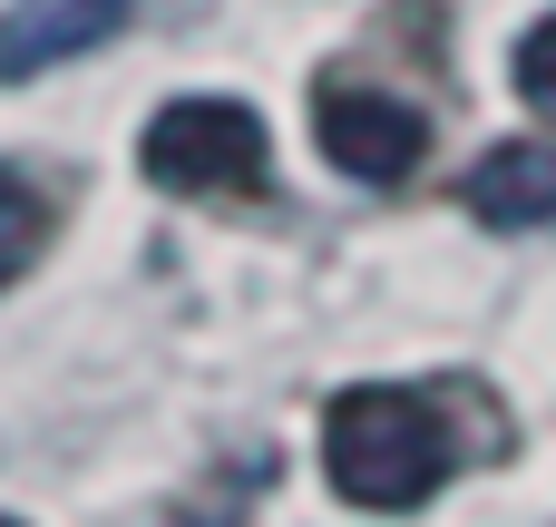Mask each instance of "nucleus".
I'll return each mask as SVG.
<instances>
[{"mask_svg": "<svg viewBox=\"0 0 556 527\" xmlns=\"http://www.w3.org/2000/svg\"><path fill=\"white\" fill-rule=\"evenodd\" d=\"M450 460H459V440H450V411L430 391L362 381L323 411V469L352 509H420L450 479Z\"/></svg>", "mask_w": 556, "mask_h": 527, "instance_id": "f257e3e1", "label": "nucleus"}, {"mask_svg": "<svg viewBox=\"0 0 556 527\" xmlns=\"http://www.w3.org/2000/svg\"><path fill=\"white\" fill-rule=\"evenodd\" d=\"M137 166L166 196H254L264 166H274V137L244 98H176V108L147 117Z\"/></svg>", "mask_w": 556, "mask_h": 527, "instance_id": "f03ea898", "label": "nucleus"}, {"mask_svg": "<svg viewBox=\"0 0 556 527\" xmlns=\"http://www.w3.org/2000/svg\"><path fill=\"white\" fill-rule=\"evenodd\" d=\"M313 127H323L332 166H342V176H362V186H401V176L420 166V147H430V117H420L410 98L362 88V78H323Z\"/></svg>", "mask_w": 556, "mask_h": 527, "instance_id": "7ed1b4c3", "label": "nucleus"}, {"mask_svg": "<svg viewBox=\"0 0 556 527\" xmlns=\"http://www.w3.org/2000/svg\"><path fill=\"white\" fill-rule=\"evenodd\" d=\"M117 20H127V0H10V20H0V78L59 68V59L98 49Z\"/></svg>", "mask_w": 556, "mask_h": 527, "instance_id": "20e7f679", "label": "nucleus"}, {"mask_svg": "<svg viewBox=\"0 0 556 527\" xmlns=\"http://www.w3.org/2000/svg\"><path fill=\"white\" fill-rule=\"evenodd\" d=\"M469 215L479 225H498V235H528V225H556V147H489L479 166H469Z\"/></svg>", "mask_w": 556, "mask_h": 527, "instance_id": "39448f33", "label": "nucleus"}, {"mask_svg": "<svg viewBox=\"0 0 556 527\" xmlns=\"http://www.w3.org/2000/svg\"><path fill=\"white\" fill-rule=\"evenodd\" d=\"M39 254H49V196L20 166H0V284H20Z\"/></svg>", "mask_w": 556, "mask_h": 527, "instance_id": "423d86ee", "label": "nucleus"}, {"mask_svg": "<svg viewBox=\"0 0 556 527\" xmlns=\"http://www.w3.org/2000/svg\"><path fill=\"white\" fill-rule=\"evenodd\" d=\"M518 88H528L538 108H556V20H538V29L518 39Z\"/></svg>", "mask_w": 556, "mask_h": 527, "instance_id": "0eeeda50", "label": "nucleus"}]
</instances>
